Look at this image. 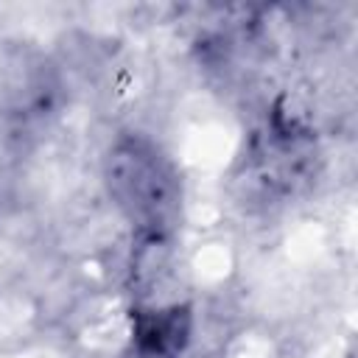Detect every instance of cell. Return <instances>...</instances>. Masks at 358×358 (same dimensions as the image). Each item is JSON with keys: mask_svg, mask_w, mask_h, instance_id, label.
<instances>
[{"mask_svg": "<svg viewBox=\"0 0 358 358\" xmlns=\"http://www.w3.org/2000/svg\"><path fill=\"white\" fill-rule=\"evenodd\" d=\"M109 187L137 227L151 238L162 235L176 207V173L154 145L143 140L117 145L109 162Z\"/></svg>", "mask_w": 358, "mask_h": 358, "instance_id": "6da1fadb", "label": "cell"}, {"mask_svg": "<svg viewBox=\"0 0 358 358\" xmlns=\"http://www.w3.org/2000/svg\"><path fill=\"white\" fill-rule=\"evenodd\" d=\"M190 336V310L185 305L140 310L134 322V341L140 358H176Z\"/></svg>", "mask_w": 358, "mask_h": 358, "instance_id": "7a4b0ae2", "label": "cell"}]
</instances>
